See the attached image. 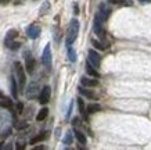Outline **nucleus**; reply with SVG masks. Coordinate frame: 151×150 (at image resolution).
Instances as JSON below:
<instances>
[{"label": "nucleus", "instance_id": "nucleus-20", "mask_svg": "<svg viewBox=\"0 0 151 150\" xmlns=\"http://www.w3.org/2000/svg\"><path fill=\"white\" fill-rule=\"evenodd\" d=\"M0 107H3V109H11V107H13V103H11L10 99L0 97Z\"/></svg>", "mask_w": 151, "mask_h": 150}, {"label": "nucleus", "instance_id": "nucleus-16", "mask_svg": "<svg viewBox=\"0 0 151 150\" xmlns=\"http://www.w3.org/2000/svg\"><path fill=\"white\" fill-rule=\"evenodd\" d=\"M100 110H101V106L99 104V103H92V104H89L86 107V113L94 114V113H97V111H100Z\"/></svg>", "mask_w": 151, "mask_h": 150}, {"label": "nucleus", "instance_id": "nucleus-7", "mask_svg": "<svg viewBox=\"0 0 151 150\" xmlns=\"http://www.w3.org/2000/svg\"><path fill=\"white\" fill-rule=\"evenodd\" d=\"M35 64H36L35 59H33L29 53H27V54H25V68H27V72L28 74H32L33 72V70H35Z\"/></svg>", "mask_w": 151, "mask_h": 150}, {"label": "nucleus", "instance_id": "nucleus-4", "mask_svg": "<svg viewBox=\"0 0 151 150\" xmlns=\"http://www.w3.org/2000/svg\"><path fill=\"white\" fill-rule=\"evenodd\" d=\"M42 61H43V64H45V67H46L47 70L51 68V47H50V45H46L45 50H43Z\"/></svg>", "mask_w": 151, "mask_h": 150}, {"label": "nucleus", "instance_id": "nucleus-6", "mask_svg": "<svg viewBox=\"0 0 151 150\" xmlns=\"http://www.w3.org/2000/svg\"><path fill=\"white\" fill-rule=\"evenodd\" d=\"M50 96H51L50 86H45L39 93V103L40 104H47L50 101Z\"/></svg>", "mask_w": 151, "mask_h": 150}, {"label": "nucleus", "instance_id": "nucleus-34", "mask_svg": "<svg viewBox=\"0 0 151 150\" xmlns=\"http://www.w3.org/2000/svg\"><path fill=\"white\" fill-rule=\"evenodd\" d=\"M78 124H81V120L79 118H73L72 120V125H78Z\"/></svg>", "mask_w": 151, "mask_h": 150}, {"label": "nucleus", "instance_id": "nucleus-35", "mask_svg": "<svg viewBox=\"0 0 151 150\" xmlns=\"http://www.w3.org/2000/svg\"><path fill=\"white\" fill-rule=\"evenodd\" d=\"M78 150H87L85 146H82V145H78Z\"/></svg>", "mask_w": 151, "mask_h": 150}, {"label": "nucleus", "instance_id": "nucleus-17", "mask_svg": "<svg viewBox=\"0 0 151 150\" xmlns=\"http://www.w3.org/2000/svg\"><path fill=\"white\" fill-rule=\"evenodd\" d=\"M47 115H49V109L47 107H43L42 110H39V113L36 115V120L37 121H43V120L47 118Z\"/></svg>", "mask_w": 151, "mask_h": 150}, {"label": "nucleus", "instance_id": "nucleus-10", "mask_svg": "<svg viewBox=\"0 0 151 150\" xmlns=\"http://www.w3.org/2000/svg\"><path fill=\"white\" fill-rule=\"evenodd\" d=\"M81 82H82V85H85V86H89V88H93V86H97V85H99V79H96V78L82 77Z\"/></svg>", "mask_w": 151, "mask_h": 150}, {"label": "nucleus", "instance_id": "nucleus-3", "mask_svg": "<svg viewBox=\"0 0 151 150\" xmlns=\"http://www.w3.org/2000/svg\"><path fill=\"white\" fill-rule=\"evenodd\" d=\"M14 68H15V74H17V79H18L19 86L24 88L25 82H27V77H25V71H24L22 64L19 63V61H15L14 63Z\"/></svg>", "mask_w": 151, "mask_h": 150}, {"label": "nucleus", "instance_id": "nucleus-23", "mask_svg": "<svg viewBox=\"0 0 151 150\" xmlns=\"http://www.w3.org/2000/svg\"><path fill=\"white\" fill-rule=\"evenodd\" d=\"M36 89H37V85H36V83H31V86H29V89L27 91L28 97H33V93L36 92Z\"/></svg>", "mask_w": 151, "mask_h": 150}, {"label": "nucleus", "instance_id": "nucleus-27", "mask_svg": "<svg viewBox=\"0 0 151 150\" xmlns=\"http://www.w3.org/2000/svg\"><path fill=\"white\" fill-rule=\"evenodd\" d=\"M15 127H17V129H24V128L28 127V122H19V124H15Z\"/></svg>", "mask_w": 151, "mask_h": 150}, {"label": "nucleus", "instance_id": "nucleus-26", "mask_svg": "<svg viewBox=\"0 0 151 150\" xmlns=\"http://www.w3.org/2000/svg\"><path fill=\"white\" fill-rule=\"evenodd\" d=\"M19 46H21V43H19V42H11V43L9 45V47L11 50H17V49H19Z\"/></svg>", "mask_w": 151, "mask_h": 150}, {"label": "nucleus", "instance_id": "nucleus-32", "mask_svg": "<svg viewBox=\"0 0 151 150\" xmlns=\"http://www.w3.org/2000/svg\"><path fill=\"white\" fill-rule=\"evenodd\" d=\"M72 107H73V103H72V101H71V103H69V109H68V113H67V117H69V115H71V111H72Z\"/></svg>", "mask_w": 151, "mask_h": 150}, {"label": "nucleus", "instance_id": "nucleus-25", "mask_svg": "<svg viewBox=\"0 0 151 150\" xmlns=\"http://www.w3.org/2000/svg\"><path fill=\"white\" fill-rule=\"evenodd\" d=\"M25 146H27L25 142H17L15 143V150H25Z\"/></svg>", "mask_w": 151, "mask_h": 150}, {"label": "nucleus", "instance_id": "nucleus-37", "mask_svg": "<svg viewBox=\"0 0 151 150\" xmlns=\"http://www.w3.org/2000/svg\"><path fill=\"white\" fill-rule=\"evenodd\" d=\"M65 150H71V149H65Z\"/></svg>", "mask_w": 151, "mask_h": 150}, {"label": "nucleus", "instance_id": "nucleus-2", "mask_svg": "<svg viewBox=\"0 0 151 150\" xmlns=\"http://www.w3.org/2000/svg\"><path fill=\"white\" fill-rule=\"evenodd\" d=\"M103 20L100 18V15L96 14V17H94V22H93V31L96 33L97 36H100L101 39H104L105 38V32H104V28H103Z\"/></svg>", "mask_w": 151, "mask_h": 150}, {"label": "nucleus", "instance_id": "nucleus-1", "mask_svg": "<svg viewBox=\"0 0 151 150\" xmlns=\"http://www.w3.org/2000/svg\"><path fill=\"white\" fill-rule=\"evenodd\" d=\"M79 33V21L76 18H73L69 24L68 28V35H67V46H71L73 42L76 41Z\"/></svg>", "mask_w": 151, "mask_h": 150}, {"label": "nucleus", "instance_id": "nucleus-31", "mask_svg": "<svg viewBox=\"0 0 151 150\" xmlns=\"http://www.w3.org/2000/svg\"><path fill=\"white\" fill-rule=\"evenodd\" d=\"M32 150H46V147H45L43 145H39V146H35Z\"/></svg>", "mask_w": 151, "mask_h": 150}, {"label": "nucleus", "instance_id": "nucleus-5", "mask_svg": "<svg viewBox=\"0 0 151 150\" xmlns=\"http://www.w3.org/2000/svg\"><path fill=\"white\" fill-rule=\"evenodd\" d=\"M89 63L92 64L94 68H99L101 64V56L97 53L96 50H89Z\"/></svg>", "mask_w": 151, "mask_h": 150}, {"label": "nucleus", "instance_id": "nucleus-33", "mask_svg": "<svg viewBox=\"0 0 151 150\" xmlns=\"http://www.w3.org/2000/svg\"><path fill=\"white\" fill-rule=\"evenodd\" d=\"M108 3H111V4H118V3H121V0H107Z\"/></svg>", "mask_w": 151, "mask_h": 150}, {"label": "nucleus", "instance_id": "nucleus-8", "mask_svg": "<svg viewBox=\"0 0 151 150\" xmlns=\"http://www.w3.org/2000/svg\"><path fill=\"white\" fill-rule=\"evenodd\" d=\"M27 35L31 39H36V38H39V35H40V27L39 25H35V24H32V25H29L27 29Z\"/></svg>", "mask_w": 151, "mask_h": 150}, {"label": "nucleus", "instance_id": "nucleus-14", "mask_svg": "<svg viewBox=\"0 0 151 150\" xmlns=\"http://www.w3.org/2000/svg\"><path fill=\"white\" fill-rule=\"evenodd\" d=\"M86 72L90 75V77H93V78H96V79H99V77H100V74L97 72V70L93 67L92 64L87 61V64H86Z\"/></svg>", "mask_w": 151, "mask_h": 150}, {"label": "nucleus", "instance_id": "nucleus-12", "mask_svg": "<svg viewBox=\"0 0 151 150\" xmlns=\"http://www.w3.org/2000/svg\"><path fill=\"white\" fill-rule=\"evenodd\" d=\"M47 138V132H40L39 135H36V136H33L31 141H29V143L31 145H37V143H40V142H43L45 139Z\"/></svg>", "mask_w": 151, "mask_h": 150}, {"label": "nucleus", "instance_id": "nucleus-24", "mask_svg": "<svg viewBox=\"0 0 151 150\" xmlns=\"http://www.w3.org/2000/svg\"><path fill=\"white\" fill-rule=\"evenodd\" d=\"M65 143V145H71L72 143V132H68L67 135H65L64 138V141H63Z\"/></svg>", "mask_w": 151, "mask_h": 150}, {"label": "nucleus", "instance_id": "nucleus-15", "mask_svg": "<svg viewBox=\"0 0 151 150\" xmlns=\"http://www.w3.org/2000/svg\"><path fill=\"white\" fill-rule=\"evenodd\" d=\"M78 91L81 95L86 96V97H89V99H97L99 96H96V93L92 91H89V89H86V88H78Z\"/></svg>", "mask_w": 151, "mask_h": 150}, {"label": "nucleus", "instance_id": "nucleus-22", "mask_svg": "<svg viewBox=\"0 0 151 150\" xmlns=\"http://www.w3.org/2000/svg\"><path fill=\"white\" fill-rule=\"evenodd\" d=\"M92 45L94 46L96 49H99V50H105V49H107V45L101 43L100 41H96V39H93V41H92Z\"/></svg>", "mask_w": 151, "mask_h": 150}, {"label": "nucleus", "instance_id": "nucleus-9", "mask_svg": "<svg viewBox=\"0 0 151 150\" xmlns=\"http://www.w3.org/2000/svg\"><path fill=\"white\" fill-rule=\"evenodd\" d=\"M99 15H100V18L103 20V21H105V20H108V17H110L111 14V10L107 7L105 4H100V7H99Z\"/></svg>", "mask_w": 151, "mask_h": 150}, {"label": "nucleus", "instance_id": "nucleus-19", "mask_svg": "<svg viewBox=\"0 0 151 150\" xmlns=\"http://www.w3.org/2000/svg\"><path fill=\"white\" fill-rule=\"evenodd\" d=\"M76 103H78V107H79V111H81V114H83L85 120H87V115H86V106H85V103H83V99H82V97H79V99L76 100Z\"/></svg>", "mask_w": 151, "mask_h": 150}, {"label": "nucleus", "instance_id": "nucleus-21", "mask_svg": "<svg viewBox=\"0 0 151 150\" xmlns=\"http://www.w3.org/2000/svg\"><path fill=\"white\" fill-rule=\"evenodd\" d=\"M68 59H69V61H72V63L76 61V53H75L73 47H71V46H68Z\"/></svg>", "mask_w": 151, "mask_h": 150}, {"label": "nucleus", "instance_id": "nucleus-11", "mask_svg": "<svg viewBox=\"0 0 151 150\" xmlns=\"http://www.w3.org/2000/svg\"><path fill=\"white\" fill-rule=\"evenodd\" d=\"M17 35H18V32L15 31V29H11V31H9V32H7V35H6L4 45L9 47V45L11 43V42H14V39L17 38Z\"/></svg>", "mask_w": 151, "mask_h": 150}, {"label": "nucleus", "instance_id": "nucleus-28", "mask_svg": "<svg viewBox=\"0 0 151 150\" xmlns=\"http://www.w3.org/2000/svg\"><path fill=\"white\" fill-rule=\"evenodd\" d=\"M22 111H24V104H22V103H19V101H18V103H17V113H18V114H21V113H22Z\"/></svg>", "mask_w": 151, "mask_h": 150}, {"label": "nucleus", "instance_id": "nucleus-18", "mask_svg": "<svg viewBox=\"0 0 151 150\" xmlns=\"http://www.w3.org/2000/svg\"><path fill=\"white\" fill-rule=\"evenodd\" d=\"M73 133H75V138L78 139V142L81 143V145H86V136H85V133L81 131H78V129H75L73 131Z\"/></svg>", "mask_w": 151, "mask_h": 150}, {"label": "nucleus", "instance_id": "nucleus-30", "mask_svg": "<svg viewBox=\"0 0 151 150\" xmlns=\"http://www.w3.org/2000/svg\"><path fill=\"white\" fill-rule=\"evenodd\" d=\"M121 3L124 6H132L133 3H132V0H121Z\"/></svg>", "mask_w": 151, "mask_h": 150}, {"label": "nucleus", "instance_id": "nucleus-36", "mask_svg": "<svg viewBox=\"0 0 151 150\" xmlns=\"http://www.w3.org/2000/svg\"><path fill=\"white\" fill-rule=\"evenodd\" d=\"M9 0H0V3H7Z\"/></svg>", "mask_w": 151, "mask_h": 150}, {"label": "nucleus", "instance_id": "nucleus-13", "mask_svg": "<svg viewBox=\"0 0 151 150\" xmlns=\"http://www.w3.org/2000/svg\"><path fill=\"white\" fill-rule=\"evenodd\" d=\"M10 89H11V95H13L14 99H17V96H18V88H17V81H15V78L11 77L10 78Z\"/></svg>", "mask_w": 151, "mask_h": 150}, {"label": "nucleus", "instance_id": "nucleus-29", "mask_svg": "<svg viewBox=\"0 0 151 150\" xmlns=\"http://www.w3.org/2000/svg\"><path fill=\"white\" fill-rule=\"evenodd\" d=\"M1 150H13V143H7V145H3V149Z\"/></svg>", "mask_w": 151, "mask_h": 150}]
</instances>
